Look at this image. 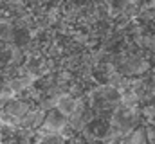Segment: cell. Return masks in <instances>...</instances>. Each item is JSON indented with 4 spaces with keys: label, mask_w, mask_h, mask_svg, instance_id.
<instances>
[{
    "label": "cell",
    "mask_w": 155,
    "mask_h": 144,
    "mask_svg": "<svg viewBox=\"0 0 155 144\" xmlns=\"http://www.w3.org/2000/svg\"><path fill=\"white\" fill-rule=\"evenodd\" d=\"M65 126H67V117L61 115L56 108H52V110L45 112L43 123L36 130V133H38V137L40 135H45V133H60Z\"/></svg>",
    "instance_id": "1"
},
{
    "label": "cell",
    "mask_w": 155,
    "mask_h": 144,
    "mask_svg": "<svg viewBox=\"0 0 155 144\" xmlns=\"http://www.w3.org/2000/svg\"><path fill=\"white\" fill-rule=\"evenodd\" d=\"M76 103H78L76 96H72V94L65 92V94H61V96H60V99H58V103H56V110H58L61 115L69 117V115H72V113H74V110H76Z\"/></svg>",
    "instance_id": "2"
},
{
    "label": "cell",
    "mask_w": 155,
    "mask_h": 144,
    "mask_svg": "<svg viewBox=\"0 0 155 144\" xmlns=\"http://www.w3.org/2000/svg\"><path fill=\"white\" fill-rule=\"evenodd\" d=\"M124 144H148V135H146V128L143 126H137L135 130H132L124 139Z\"/></svg>",
    "instance_id": "3"
},
{
    "label": "cell",
    "mask_w": 155,
    "mask_h": 144,
    "mask_svg": "<svg viewBox=\"0 0 155 144\" xmlns=\"http://www.w3.org/2000/svg\"><path fill=\"white\" fill-rule=\"evenodd\" d=\"M141 41V45L143 47H146V49H155V36H144V38H141L139 40Z\"/></svg>",
    "instance_id": "4"
}]
</instances>
